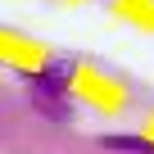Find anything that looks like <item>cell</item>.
I'll use <instances>...</instances> for the list:
<instances>
[{"mask_svg":"<svg viewBox=\"0 0 154 154\" xmlns=\"http://www.w3.org/2000/svg\"><path fill=\"white\" fill-rule=\"evenodd\" d=\"M32 104L45 113V118H68V95H63V82L59 77H36L32 82Z\"/></svg>","mask_w":154,"mask_h":154,"instance_id":"obj_1","label":"cell"},{"mask_svg":"<svg viewBox=\"0 0 154 154\" xmlns=\"http://www.w3.org/2000/svg\"><path fill=\"white\" fill-rule=\"evenodd\" d=\"M104 145L109 149H136V154H154L145 140H136V136H104Z\"/></svg>","mask_w":154,"mask_h":154,"instance_id":"obj_2","label":"cell"}]
</instances>
